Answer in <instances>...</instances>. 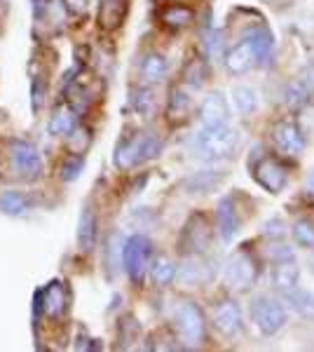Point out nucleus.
<instances>
[{
  "label": "nucleus",
  "instance_id": "obj_1",
  "mask_svg": "<svg viewBox=\"0 0 314 352\" xmlns=\"http://www.w3.org/2000/svg\"><path fill=\"white\" fill-rule=\"evenodd\" d=\"M275 47V38L267 28H256L247 33L237 45H232L225 54V68L232 76H244L265 64Z\"/></svg>",
  "mask_w": 314,
  "mask_h": 352
},
{
  "label": "nucleus",
  "instance_id": "obj_2",
  "mask_svg": "<svg viewBox=\"0 0 314 352\" xmlns=\"http://www.w3.org/2000/svg\"><path fill=\"white\" fill-rule=\"evenodd\" d=\"M239 132L235 127H227V124H218V127H202L195 134L192 141V151L195 157L199 160H225V157L235 155V151L239 148Z\"/></svg>",
  "mask_w": 314,
  "mask_h": 352
},
{
  "label": "nucleus",
  "instance_id": "obj_3",
  "mask_svg": "<svg viewBox=\"0 0 314 352\" xmlns=\"http://www.w3.org/2000/svg\"><path fill=\"white\" fill-rule=\"evenodd\" d=\"M159 153H162V139H159V136L150 132H136V134L122 136V139L117 141L113 162H115L117 169H131V167H136V164L155 160Z\"/></svg>",
  "mask_w": 314,
  "mask_h": 352
},
{
  "label": "nucleus",
  "instance_id": "obj_4",
  "mask_svg": "<svg viewBox=\"0 0 314 352\" xmlns=\"http://www.w3.org/2000/svg\"><path fill=\"white\" fill-rule=\"evenodd\" d=\"M174 329L188 348L202 345L204 338H207V320H204L202 308L192 300L179 303L174 310Z\"/></svg>",
  "mask_w": 314,
  "mask_h": 352
},
{
  "label": "nucleus",
  "instance_id": "obj_5",
  "mask_svg": "<svg viewBox=\"0 0 314 352\" xmlns=\"http://www.w3.org/2000/svg\"><path fill=\"white\" fill-rule=\"evenodd\" d=\"M153 256V242L146 235H131L122 247V265L127 270L129 280L134 285H141L148 272Z\"/></svg>",
  "mask_w": 314,
  "mask_h": 352
},
{
  "label": "nucleus",
  "instance_id": "obj_6",
  "mask_svg": "<svg viewBox=\"0 0 314 352\" xmlns=\"http://www.w3.org/2000/svg\"><path fill=\"white\" fill-rule=\"evenodd\" d=\"M251 320L258 327L262 336H275L287 324V310L277 298L256 296L251 300Z\"/></svg>",
  "mask_w": 314,
  "mask_h": 352
},
{
  "label": "nucleus",
  "instance_id": "obj_7",
  "mask_svg": "<svg viewBox=\"0 0 314 352\" xmlns=\"http://www.w3.org/2000/svg\"><path fill=\"white\" fill-rule=\"evenodd\" d=\"M10 169L24 181H33L43 174V157H40V151L31 141L24 139H14L10 141Z\"/></svg>",
  "mask_w": 314,
  "mask_h": 352
},
{
  "label": "nucleus",
  "instance_id": "obj_8",
  "mask_svg": "<svg viewBox=\"0 0 314 352\" xmlns=\"http://www.w3.org/2000/svg\"><path fill=\"white\" fill-rule=\"evenodd\" d=\"M211 322H214L216 331H218L221 336H225L227 340L244 336V315L237 300H232V298L218 300V303L214 305V312H211Z\"/></svg>",
  "mask_w": 314,
  "mask_h": 352
},
{
  "label": "nucleus",
  "instance_id": "obj_9",
  "mask_svg": "<svg viewBox=\"0 0 314 352\" xmlns=\"http://www.w3.org/2000/svg\"><path fill=\"white\" fill-rule=\"evenodd\" d=\"M225 282L235 292H249L258 282V263L247 252H237L225 265Z\"/></svg>",
  "mask_w": 314,
  "mask_h": 352
},
{
  "label": "nucleus",
  "instance_id": "obj_10",
  "mask_svg": "<svg viewBox=\"0 0 314 352\" xmlns=\"http://www.w3.org/2000/svg\"><path fill=\"white\" fill-rule=\"evenodd\" d=\"M254 179L260 188H265L267 192H282L289 184V169L279 157L275 155H262L258 162L251 167Z\"/></svg>",
  "mask_w": 314,
  "mask_h": 352
},
{
  "label": "nucleus",
  "instance_id": "obj_11",
  "mask_svg": "<svg viewBox=\"0 0 314 352\" xmlns=\"http://www.w3.org/2000/svg\"><path fill=\"white\" fill-rule=\"evenodd\" d=\"M36 310H43L49 320H61L68 310V287L61 280H52L43 292H36Z\"/></svg>",
  "mask_w": 314,
  "mask_h": 352
},
{
  "label": "nucleus",
  "instance_id": "obj_12",
  "mask_svg": "<svg viewBox=\"0 0 314 352\" xmlns=\"http://www.w3.org/2000/svg\"><path fill=\"white\" fill-rule=\"evenodd\" d=\"M272 141L282 153L287 155H300L307 146V139L302 134L300 124L293 120V118H284L279 120L275 127H272Z\"/></svg>",
  "mask_w": 314,
  "mask_h": 352
},
{
  "label": "nucleus",
  "instance_id": "obj_13",
  "mask_svg": "<svg viewBox=\"0 0 314 352\" xmlns=\"http://www.w3.org/2000/svg\"><path fill=\"white\" fill-rule=\"evenodd\" d=\"M211 244V223L207 217L195 214L188 219L183 232H181V247L186 254H204Z\"/></svg>",
  "mask_w": 314,
  "mask_h": 352
},
{
  "label": "nucleus",
  "instance_id": "obj_14",
  "mask_svg": "<svg viewBox=\"0 0 314 352\" xmlns=\"http://www.w3.org/2000/svg\"><path fill=\"white\" fill-rule=\"evenodd\" d=\"M199 120L202 127H218V124H227L230 120V106L223 92H211L204 96L199 104Z\"/></svg>",
  "mask_w": 314,
  "mask_h": 352
},
{
  "label": "nucleus",
  "instance_id": "obj_15",
  "mask_svg": "<svg viewBox=\"0 0 314 352\" xmlns=\"http://www.w3.org/2000/svg\"><path fill=\"white\" fill-rule=\"evenodd\" d=\"M216 228H218L223 242H232V237L242 228V219H239L237 204L232 202V197H223L216 207Z\"/></svg>",
  "mask_w": 314,
  "mask_h": 352
},
{
  "label": "nucleus",
  "instance_id": "obj_16",
  "mask_svg": "<svg viewBox=\"0 0 314 352\" xmlns=\"http://www.w3.org/2000/svg\"><path fill=\"white\" fill-rule=\"evenodd\" d=\"M176 277L186 287H202L211 280V268L202 258V254H190V258L181 268H176Z\"/></svg>",
  "mask_w": 314,
  "mask_h": 352
},
{
  "label": "nucleus",
  "instance_id": "obj_17",
  "mask_svg": "<svg viewBox=\"0 0 314 352\" xmlns=\"http://www.w3.org/2000/svg\"><path fill=\"white\" fill-rule=\"evenodd\" d=\"M298 285H300V268L293 258L275 263V268H272V287L279 294L293 292V289H298Z\"/></svg>",
  "mask_w": 314,
  "mask_h": 352
},
{
  "label": "nucleus",
  "instance_id": "obj_18",
  "mask_svg": "<svg viewBox=\"0 0 314 352\" xmlns=\"http://www.w3.org/2000/svg\"><path fill=\"white\" fill-rule=\"evenodd\" d=\"M227 174L225 172H214V169H207V172H197L192 176H188L183 188L190 192V195H207V192L221 188L225 184Z\"/></svg>",
  "mask_w": 314,
  "mask_h": 352
},
{
  "label": "nucleus",
  "instance_id": "obj_19",
  "mask_svg": "<svg viewBox=\"0 0 314 352\" xmlns=\"http://www.w3.org/2000/svg\"><path fill=\"white\" fill-rule=\"evenodd\" d=\"M96 235H99V221L92 207H85L78 221V247L80 252L89 254L96 247Z\"/></svg>",
  "mask_w": 314,
  "mask_h": 352
},
{
  "label": "nucleus",
  "instance_id": "obj_20",
  "mask_svg": "<svg viewBox=\"0 0 314 352\" xmlns=\"http://www.w3.org/2000/svg\"><path fill=\"white\" fill-rule=\"evenodd\" d=\"M78 116L80 113L68 104H59L52 113L47 122V132L52 136H68L73 129L78 127Z\"/></svg>",
  "mask_w": 314,
  "mask_h": 352
},
{
  "label": "nucleus",
  "instance_id": "obj_21",
  "mask_svg": "<svg viewBox=\"0 0 314 352\" xmlns=\"http://www.w3.org/2000/svg\"><path fill=\"white\" fill-rule=\"evenodd\" d=\"M127 10H129L127 0H104L99 10V26L104 31L117 28L124 21V16H127Z\"/></svg>",
  "mask_w": 314,
  "mask_h": 352
},
{
  "label": "nucleus",
  "instance_id": "obj_22",
  "mask_svg": "<svg viewBox=\"0 0 314 352\" xmlns=\"http://www.w3.org/2000/svg\"><path fill=\"white\" fill-rule=\"evenodd\" d=\"M190 109H192V99L190 94L183 92V89L174 87L169 94V101H167V120L171 124H181L188 120L190 116Z\"/></svg>",
  "mask_w": 314,
  "mask_h": 352
},
{
  "label": "nucleus",
  "instance_id": "obj_23",
  "mask_svg": "<svg viewBox=\"0 0 314 352\" xmlns=\"http://www.w3.org/2000/svg\"><path fill=\"white\" fill-rule=\"evenodd\" d=\"M192 19H195V12H192L190 8H186V5L171 3L159 10V21L169 28H176V31H179V28H186Z\"/></svg>",
  "mask_w": 314,
  "mask_h": 352
},
{
  "label": "nucleus",
  "instance_id": "obj_24",
  "mask_svg": "<svg viewBox=\"0 0 314 352\" xmlns=\"http://www.w3.org/2000/svg\"><path fill=\"white\" fill-rule=\"evenodd\" d=\"M169 66H167V59H164L162 54L157 52H150L144 56V61H141V78H144L146 82H162L164 76H167Z\"/></svg>",
  "mask_w": 314,
  "mask_h": 352
},
{
  "label": "nucleus",
  "instance_id": "obj_25",
  "mask_svg": "<svg viewBox=\"0 0 314 352\" xmlns=\"http://www.w3.org/2000/svg\"><path fill=\"white\" fill-rule=\"evenodd\" d=\"M0 212L8 217H24L31 212V200L19 190H5L0 195Z\"/></svg>",
  "mask_w": 314,
  "mask_h": 352
},
{
  "label": "nucleus",
  "instance_id": "obj_26",
  "mask_svg": "<svg viewBox=\"0 0 314 352\" xmlns=\"http://www.w3.org/2000/svg\"><path fill=\"white\" fill-rule=\"evenodd\" d=\"M289 308L298 312L300 317H310L314 320V292H305V289H293L289 294H282Z\"/></svg>",
  "mask_w": 314,
  "mask_h": 352
},
{
  "label": "nucleus",
  "instance_id": "obj_27",
  "mask_svg": "<svg viewBox=\"0 0 314 352\" xmlns=\"http://www.w3.org/2000/svg\"><path fill=\"white\" fill-rule=\"evenodd\" d=\"M148 270H150V280L155 287H169L176 280V265L167 256H157L148 265Z\"/></svg>",
  "mask_w": 314,
  "mask_h": 352
},
{
  "label": "nucleus",
  "instance_id": "obj_28",
  "mask_svg": "<svg viewBox=\"0 0 314 352\" xmlns=\"http://www.w3.org/2000/svg\"><path fill=\"white\" fill-rule=\"evenodd\" d=\"M232 104L242 116H251L258 111V94L247 85H237V87H232Z\"/></svg>",
  "mask_w": 314,
  "mask_h": 352
},
{
  "label": "nucleus",
  "instance_id": "obj_29",
  "mask_svg": "<svg viewBox=\"0 0 314 352\" xmlns=\"http://www.w3.org/2000/svg\"><path fill=\"white\" fill-rule=\"evenodd\" d=\"M129 104L139 116L150 118L155 113V94H153L150 87H136L129 96Z\"/></svg>",
  "mask_w": 314,
  "mask_h": 352
},
{
  "label": "nucleus",
  "instance_id": "obj_30",
  "mask_svg": "<svg viewBox=\"0 0 314 352\" xmlns=\"http://www.w3.org/2000/svg\"><path fill=\"white\" fill-rule=\"evenodd\" d=\"M207 80V66L202 59H190L183 68V82L190 89H199Z\"/></svg>",
  "mask_w": 314,
  "mask_h": 352
},
{
  "label": "nucleus",
  "instance_id": "obj_31",
  "mask_svg": "<svg viewBox=\"0 0 314 352\" xmlns=\"http://www.w3.org/2000/svg\"><path fill=\"white\" fill-rule=\"evenodd\" d=\"M310 99H312V89L302 80L291 82L287 87V104L291 109H302V106L310 104Z\"/></svg>",
  "mask_w": 314,
  "mask_h": 352
},
{
  "label": "nucleus",
  "instance_id": "obj_32",
  "mask_svg": "<svg viewBox=\"0 0 314 352\" xmlns=\"http://www.w3.org/2000/svg\"><path fill=\"white\" fill-rule=\"evenodd\" d=\"M293 240L302 249H314V223L307 219H298L293 223Z\"/></svg>",
  "mask_w": 314,
  "mask_h": 352
},
{
  "label": "nucleus",
  "instance_id": "obj_33",
  "mask_svg": "<svg viewBox=\"0 0 314 352\" xmlns=\"http://www.w3.org/2000/svg\"><path fill=\"white\" fill-rule=\"evenodd\" d=\"M89 144H92V134H89L87 127H80L78 124V127L68 134V148H71L73 155H85Z\"/></svg>",
  "mask_w": 314,
  "mask_h": 352
},
{
  "label": "nucleus",
  "instance_id": "obj_34",
  "mask_svg": "<svg viewBox=\"0 0 314 352\" xmlns=\"http://www.w3.org/2000/svg\"><path fill=\"white\" fill-rule=\"evenodd\" d=\"M117 331H120V340H124V348H129V343H134V340L139 338L141 327L134 317H124V320L120 322Z\"/></svg>",
  "mask_w": 314,
  "mask_h": 352
},
{
  "label": "nucleus",
  "instance_id": "obj_35",
  "mask_svg": "<svg viewBox=\"0 0 314 352\" xmlns=\"http://www.w3.org/2000/svg\"><path fill=\"white\" fill-rule=\"evenodd\" d=\"M265 256L270 261H275V263H279V261H289L293 258V249L289 247V244H282L277 240H270V244H267L265 249Z\"/></svg>",
  "mask_w": 314,
  "mask_h": 352
},
{
  "label": "nucleus",
  "instance_id": "obj_36",
  "mask_svg": "<svg viewBox=\"0 0 314 352\" xmlns=\"http://www.w3.org/2000/svg\"><path fill=\"white\" fill-rule=\"evenodd\" d=\"M82 167H85V157L82 155H71L64 162V167H61V179H64V181H76L80 176V172H82Z\"/></svg>",
  "mask_w": 314,
  "mask_h": 352
},
{
  "label": "nucleus",
  "instance_id": "obj_37",
  "mask_svg": "<svg viewBox=\"0 0 314 352\" xmlns=\"http://www.w3.org/2000/svg\"><path fill=\"white\" fill-rule=\"evenodd\" d=\"M223 33L221 31H211L207 36V54L211 56V59H218V56L223 54Z\"/></svg>",
  "mask_w": 314,
  "mask_h": 352
},
{
  "label": "nucleus",
  "instance_id": "obj_38",
  "mask_svg": "<svg viewBox=\"0 0 314 352\" xmlns=\"http://www.w3.org/2000/svg\"><path fill=\"white\" fill-rule=\"evenodd\" d=\"M262 235L270 237V240H282V237L287 235V228H284V223L279 219H272V221H267V223H265Z\"/></svg>",
  "mask_w": 314,
  "mask_h": 352
},
{
  "label": "nucleus",
  "instance_id": "obj_39",
  "mask_svg": "<svg viewBox=\"0 0 314 352\" xmlns=\"http://www.w3.org/2000/svg\"><path fill=\"white\" fill-rule=\"evenodd\" d=\"M64 10L68 14L73 16H85L87 14V8H89V0H61Z\"/></svg>",
  "mask_w": 314,
  "mask_h": 352
},
{
  "label": "nucleus",
  "instance_id": "obj_40",
  "mask_svg": "<svg viewBox=\"0 0 314 352\" xmlns=\"http://www.w3.org/2000/svg\"><path fill=\"white\" fill-rule=\"evenodd\" d=\"M300 80L305 82V85H307V87H310V89H314V64H312L310 68H307V71H305V76H302Z\"/></svg>",
  "mask_w": 314,
  "mask_h": 352
},
{
  "label": "nucleus",
  "instance_id": "obj_41",
  "mask_svg": "<svg viewBox=\"0 0 314 352\" xmlns=\"http://www.w3.org/2000/svg\"><path fill=\"white\" fill-rule=\"evenodd\" d=\"M307 265H310V270L314 272V254H312V256H310V261H307Z\"/></svg>",
  "mask_w": 314,
  "mask_h": 352
}]
</instances>
